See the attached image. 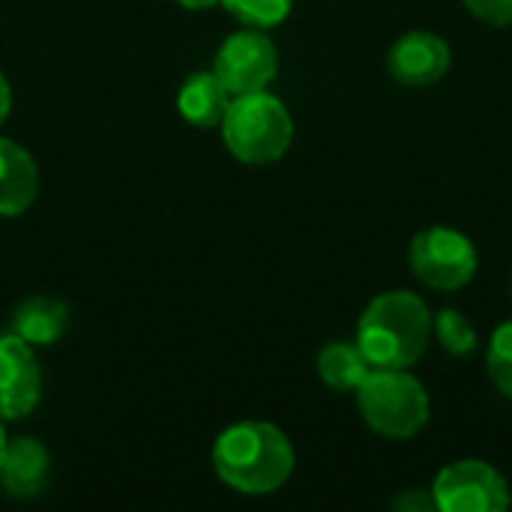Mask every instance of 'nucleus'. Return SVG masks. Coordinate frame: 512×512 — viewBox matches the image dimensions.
I'll list each match as a JSON object with an SVG mask.
<instances>
[{"label": "nucleus", "instance_id": "obj_18", "mask_svg": "<svg viewBox=\"0 0 512 512\" xmlns=\"http://www.w3.org/2000/svg\"><path fill=\"white\" fill-rule=\"evenodd\" d=\"M462 3L474 18H480L492 27H510L512 24V0H462Z\"/></svg>", "mask_w": 512, "mask_h": 512}, {"label": "nucleus", "instance_id": "obj_13", "mask_svg": "<svg viewBox=\"0 0 512 512\" xmlns=\"http://www.w3.org/2000/svg\"><path fill=\"white\" fill-rule=\"evenodd\" d=\"M69 324V312L54 297H30L12 315V333L33 348L54 345Z\"/></svg>", "mask_w": 512, "mask_h": 512}, {"label": "nucleus", "instance_id": "obj_12", "mask_svg": "<svg viewBox=\"0 0 512 512\" xmlns=\"http://www.w3.org/2000/svg\"><path fill=\"white\" fill-rule=\"evenodd\" d=\"M231 99L234 96L228 93V87L219 81L216 72H195L183 81L177 93V108L186 123L198 129H213V126H222V117Z\"/></svg>", "mask_w": 512, "mask_h": 512}, {"label": "nucleus", "instance_id": "obj_9", "mask_svg": "<svg viewBox=\"0 0 512 512\" xmlns=\"http://www.w3.org/2000/svg\"><path fill=\"white\" fill-rule=\"evenodd\" d=\"M453 63V51L444 36L432 30H408L387 51V72L405 87L438 84Z\"/></svg>", "mask_w": 512, "mask_h": 512}, {"label": "nucleus", "instance_id": "obj_4", "mask_svg": "<svg viewBox=\"0 0 512 512\" xmlns=\"http://www.w3.org/2000/svg\"><path fill=\"white\" fill-rule=\"evenodd\" d=\"M222 138L234 159L246 165L279 162L294 141V117L288 105L267 93L234 96L222 117Z\"/></svg>", "mask_w": 512, "mask_h": 512}, {"label": "nucleus", "instance_id": "obj_6", "mask_svg": "<svg viewBox=\"0 0 512 512\" xmlns=\"http://www.w3.org/2000/svg\"><path fill=\"white\" fill-rule=\"evenodd\" d=\"M432 495L441 512L510 510V486L504 474L483 459H459L441 468L432 483Z\"/></svg>", "mask_w": 512, "mask_h": 512}, {"label": "nucleus", "instance_id": "obj_8", "mask_svg": "<svg viewBox=\"0 0 512 512\" xmlns=\"http://www.w3.org/2000/svg\"><path fill=\"white\" fill-rule=\"evenodd\" d=\"M42 396V369L33 345L15 333L0 336V420H24Z\"/></svg>", "mask_w": 512, "mask_h": 512}, {"label": "nucleus", "instance_id": "obj_21", "mask_svg": "<svg viewBox=\"0 0 512 512\" xmlns=\"http://www.w3.org/2000/svg\"><path fill=\"white\" fill-rule=\"evenodd\" d=\"M183 9H192V12H201V9H210V6H216L219 0H177Z\"/></svg>", "mask_w": 512, "mask_h": 512}, {"label": "nucleus", "instance_id": "obj_5", "mask_svg": "<svg viewBox=\"0 0 512 512\" xmlns=\"http://www.w3.org/2000/svg\"><path fill=\"white\" fill-rule=\"evenodd\" d=\"M408 267L423 285L435 291H459L477 276L480 258L468 234L450 225H432L411 237Z\"/></svg>", "mask_w": 512, "mask_h": 512}, {"label": "nucleus", "instance_id": "obj_1", "mask_svg": "<svg viewBox=\"0 0 512 512\" xmlns=\"http://www.w3.org/2000/svg\"><path fill=\"white\" fill-rule=\"evenodd\" d=\"M294 447L288 435L264 420L228 426L213 444V468L219 480L240 495H270L294 474Z\"/></svg>", "mask_w": 512, "mask_h": 512}, {"label": "nucleus", "instance_id": "obj_17", "mask_svg": "<svg viewBox=\"0 0 512 512\" xmlns=\"http://www.w3.org/2000/svg\"><path fill=\"white\" fill-rule=\"evenodd\" d=\"M486 366H489V378L492 384L512 399V318L504 321L489 342V354H486Z\"/></svg>", "mask_w": 512, "mask_h": 512}, {"label": "nucleus", "instance_id": "obj_16", "mask_svg": "<svg viewBox=\"0 0 512 512\" xmlns=\"http://www.w3.org/2000/svg\"><path fill=\"white\" fill-rule=\"evenodd\" d=\"M234 18H240L249 27H276L288 18L294 0H219Z\"/></svg>", "mask_w": 512, "mask_h": 512}, {"label": "nucleus", "instance_id": "obj_20", "mask_svg": "<svg viewBox=\"0 0 512 512\" xmlns=\"http://www.w3.org/2000/svg\"><path fill=\"white\" fill-rule=\"evenodd\" d=\"M9 108H12V90H9L6 75L0 72V126H3V123H6V117H9Z\"/></svg>", "mask_w": 512, "mask_h": 512}, {"label": "nucleus", "instance_id": "obj_3", "mask_svg": "<svg viewBox=\"0 0 512 512\" xmlns=\"http://www.w3.org/2000/svg\"><path fill=\"white\" fill-rule=\"evenodd\" d=\"M357 393V411L363 423L390 441H408L429 423L432 402L417 375L408 369L372 366Z\"/></svg>", "mask_w": 512, "mask_h": 512}, {"label": "nucleus", "instance_id": "obj_11", "mask_svg": "<svg viewBox=\"0 0 512 512\" xmlns=\"http://www.w3.org/2000/svg\"><path fill=\"white\" fill-rule=\"evenodd\" d=\"M39 192V171L33 156L9 141L0 138V216H21L30 210Z\"/></svg>", "mask_w": 512, "mask_h": 512}, {"label": "nucleus", "instance_id": "obj_14", "mask_svg": "<svg viewBox=\"0 0 512 512\" xmlns=\"http://www.w3.org/2000/svg\"><path fill=\"white\" fill-rule=\"evenodd\" d=\"M315 366H318V378L336 393H354L372 369V363L366 360L357 342H327L318 351Z\"/></svg>", "mask_w": 512, "mask_h": 512}, {"label": "nucleus", "instance_id": "obj_19", "mask_svg": "<svg viewBox=\"0 0 512 512\" xmlns=\"http://www.w3.org/2000/svg\"><path fill=\"white\" fill-rule=\"evenodd\" d=\"M393 510L399 512H432L438 510L435 507V495H432V486L429 489H405L402 495L393 498L390 504Z\"/></svg>", "mask_w": 512, "mask_h": 512}, {"label": "nucleus", "instance_id": "obj_10", "mask_svg": "<svg viewBox=\"0 0 512 512\" xmlns=\"http://www.w3.org/2000/svg\"><path fill=\"white\" fill-rule=\"evenodd\" d=\"M48 450L36 438H15L6 441L0 459V486L12 498H33L42 492L48 480Z\"/></svg>", "mask_w": 512, "mask_h": 512}, {"label": "nucleus", "instance_id": "obj_2", "mask_svg": "<svg viewBox=\"0 0 512 512\" xmlns=\"http://www.w3.org/2000/svg\"><path fill=\"white\" fill-rule=\"evenodd\" d=\"M432 312L414 291L396 288L369 300L357 321V345L372 366L411 369L429 348Z\"/></svg>", "mask_w": 512, "mask_h": 512}, {"label": "nucleus", "instance_id": "obj_15", "mask_svg": "<svg viewBox=\"0 0 512 512\" xmlns=\"http://www.w3.org/2000/svg\"><path fill=\"white\" fill-rule=\"evenodd\" d=\"M432 336L453 357H468V354L477 351V330H474V324L459 309L447 306L438 315H432Z\"/></svg>", "mask_w": 512, "mask_h": 512}, {"label": "nucleus", "instance_id": "obj_7", "mask_svg": "<svg viewBox=\"0 0 512 512\" xmlns=\"http://www.w3.org/2000/svg\"><path fill=\"white\" fill-rule=\"evenodd\" d=\"M213 72L231 96L267 90L279 72V48L261 27L237 30L219 45Z\"/></svg>", "mask_w": 512, "mask_h": 512}, {"label": "nucleus", "instance_id": "obj_22", "mask_svg": "<svg viewBox=\"0 0 512 512\" xmlns=\"http://www.w3.org/2000/svg\"><path fill=\"white\" fill-rule=\"evenodd\" d=\"M6 429H3V420H0V459H3V450H6Z\"/></svg>", "mask_w": 512, "mask_h": 512}]
</instances>
